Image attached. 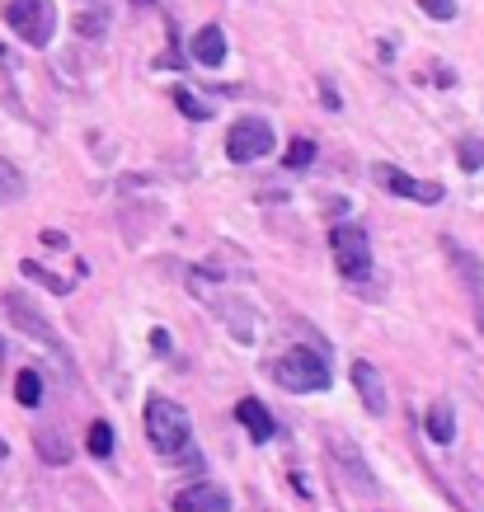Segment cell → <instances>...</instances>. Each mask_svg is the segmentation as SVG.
I'll return each mask as SVG.
<instances>
[{"instance_id": "1", "label": "cell", "mask_w": 484, "mask_h": 512, "mask_svg": "<svg viewBox=\"0 0 484 512\" xmlns=\"http://www.w3.org/2000/svg\"><path fill=\"white\" fill-rule=\"evenodd\" d=\"M146 437L160 456H193V423H188L184 404L151 395L146 400Z\"/></svg>"}, {"instance_id": "2", "label": "cell", "mask_w": 484, "mask_h": 512, "mask_svg": "<svg viewBox=\"0 0 484 512\" xmlns=\"http://www.w3.org/2000/svg\"><path fill=\"white\" fill-rule=\"evenodd\" d=\"M273 376H278V386L292 390V395H320V390H329V362H325V353H315V348H287V353L273 362Z\"/></svg>"}, {"instance_id": "3", "label": "cell", "mask_w": 484, "mask_h": 512, "mask_svg": "<svg viewBox=\"0 0 484 512\" xmlns=\"http://www.w3.org/2000/svg\"><path fill=\"white\" fill-rule=\"evenodd\" d=\"M329 254H334V268H339V278L348 282H362L372 273V240L362 226H348L339 221L334 231H329Z\"/></svg>"}, {"instance_id": "4", "label": "cell", "mask_w": 484, "mask_h": 512, "mask_svg": "<svg viewBox=\"0 0 484 512\" xmlns=\"http://www.w3.org/2000/svg\"><path fill=\"white\" fill-rule=\"evenodd\" d=\"M5 24L29 47H47L57 33V10L52 0H5Z\"/></svg>"}, {"instance_id": "5", "label": "cell", "mask_w": 484, "mask_h": 512, "mask_svg": "<svg viewBox=\"0 0 484 512\" xmlns=\"http://www.w3.org/2000/svg\"><path fill=\"white\" fill-rule=\"evenodd\" d=\"M0 306H5V315H10V325H15L19 334H29V339L47 343V348H52L57 357L66 353V343L57 339V329H52V320H47V315L38 311V306H33V301H29L24 292H5V296H0Z\"/></svg>"}, {"instance_id": "6", "label": "cell", "mask_w": 484, "mask_h": 512, "mask_svg": "<svg viewBox=\"0 0 484 512\" xmlns=\"http://www.w3.org/2000/svg\"><path fill=\"white\" fill-rule=\"evenodd\" d=\"M273 151V127L264 118H240V123L226 132V156L235 165H250V160H264Z\"/></svg>"}, {"instance_id": "7", "label": "cell", "mask_w": 484, "mask_h": 512, "mask_svg": "<svg viewBox=\"0 0 484 512\" xmlns=\"http://www.w3.org/2000/svg\"><path fill=\"white\" fill-rule=\"evenodd\" d=\"M376 184L386 188V193H395V198H409V202H423V207H433V202H442V184H433V179H414V174L395 170V165H372Z\"/></svg>"}, {"instance_id": "8", "label": "cell", "mask_w": 484, "mask_h": 512, "mask_svg": "<svg viewBox=\"0 0 484 512\" xmlns=\"http://www.w3.org/2000/svg\"><path fill=\"white\" fill-rule=\"evenodd\" d=\"M353 390H358V400H362V409L372 414V419H386L391 414V395H386V381H381V372H376L372 362H353Z\"/></svg>"}, {"instance_id": "9", "label": "cell", "mask_w": 484, "mask_h": 512, "mask_svg": "<svg viewBox=\"0 0 484 512\" xmlns=\"http://www.w3.org/2000/svg\"><path fill=\"white\" fill-rule=\"evenodd\" d=\"M174 512H231V494L217 484H188L170 498Z\"/></svg>"}, {"instance_id": "10", "label": "cell", "mask_w": 484, "mask_h": 512, "mask_svg": "<svg viewBox=\"0 0 484 512\" xmlns=\"http://www.w3.org/2000/svg\"><path fill=\"white\" fill-rule=\"evenodd\" d=\"M235 419H240V428L250 433V442H273V437H278V423L268 414V404L254 400V395H245V400L235 404Z\"/></svg>"}, {"instance_id": "11", "label": "cell", "mask_w": 484, "mask_h": 512, "mask_svg": "<svg viewBox=\"0 0 484 512\" xmlns=\"http://www.w3.org/2000/svg\"><path fill=\"white\" fill-rule=\"evenodd\" d=\"M447 259L466 273V287H470V296H475V315H480V329H484V268H480V259L466 254L456 240H447Z\"/></svg>"}, {"instance_id": "12", "label": "cell", "mask_w": 484, "mask_h": 512, "mask_svg": "<svg viewBox=\"0 0 484 512\" xmlns=\"http://www.w3.org/2000/svg\"><path fill=\"white\" fill-rule=\"evenodd\" d=\"M188 52H193V62L198 66H212V71H217V66L226 62V33H221V24H207V29L193 33Z\"/></svg>"}, {"instance_id": "13", "label": "cell", "mask_w": 484, "mask_h": 512, "mask_svg": "<svg viewBox=\"0 0 484 512\" xmlns=\"http://www.w3.org/2000/svg\"><path fill=\"white\" fill-rule=\"evenodd\" d=\"M33 447H38V456H43L47 466H66V461L76 456V447H71V437H66L62 428H38V433H33Z\"/></svg>"}, {"instance_id": "14", "label": "cell", "mask_w": 484, "mask_h": 512, "mask_svg": "<svg viewBox=\"0 0 484 512\" xmlns=\"http://www.w3.org/2000/svg\"><path fill=\"white\" fill-rule=\"evenodd\" d=\"M423 428H428V437H433L438 447H447V442H452V437H456L452 400H438V404H433V409H428V423H423Z\"/></svg>"}, {"instance_id": "15", "label": "cell", "mask_w": 484, "mask_h": 512, "mask_svg": "<svg viewBox=\"0 0 484 512\" xmlns=\"http://www.w3.org/2000/svg\"><path fill=\"white\" fill-rule=\"evenodd\" d=\"M15 400L24 404V409H33V404H43V376L33 372V367H24V372L15 376Z\"/></svg>"}, {"instance_id": "16", "label": "cell", "mask_w": 484, "mask_h": 512, "mask_svg": "<svg viewBox=\"0 0 484 512\" xmlns=\"http://www.w3.org/2000/svg\"><path fill=\"white\" fill-rule=\"evenodd\" d=\"M85 447H90L94 461H109V456H113V423L94 419L90 423V437H85Z\"/></svg>"}, {"instance_id": "17", "label": "cell", "mask_w": 484, "mask_h": 512, "mask_svg": "<svg viewBox=\"0 0 484 512\" xmlns=\"http://www.w3.org/2000/svg\"><path fill=\"white\" fill-rule=\"evenodd\" d=\"M456 160H461V170H484V137H461L456 141Z\"/></svg>"}, {"instance_id": "18", "label": "cell", "mask_w": 484, "mask_h": 512, "mask_svg": "<svg viewBox=\"0 0 484 512\" xmlns=\"http://www.w3.org/2000/svg\"><path fill=\"white\" fill-rule=\"evenodd\" d=\"M19 198H24V174H19V165L0 160V202H19Z\"/></svg>"}, {"instance_id": "19", "label": "cell", "mask_w": 484, "mask_h": 512, "mask_svg": "<svg viewBox=\"0 0 484 512\" xmlns=\"http://www.w3.org/2000/svg\"><path fill=\"white\" fill-rule=\"evenodd\" d=\"M174 104H179V113L193 118V123H207V118H212V109H207L203 99H193V90H174Z\"/></svg>"}, {"instance_id": "20", "label": "cell", "mask_w": 484, "mask_h": 512, "mask_svg": "<svg viewBox=\"0 0 484 512\" xmlns=\"http://www.w3.org/2000/svg\"><path fill=\"white\" fill-rule=\"evenodd\" d=\"M24 278H33V282H43L47 292H71V278H57V273H47V268H38V264H24Z\"/></svg>"}, {"instance_id": "21", "label": "cell", "mask_w": 484, "mask_h": 512, "mask_svg": "<svg viewBox=\"0 0 484 512\" xmlns=\"http://www.w3.org/2000/svg\"><path fill=\"white\" fill-rule=\"evenodd\" d=\"M315 160V141H306V137H297L292 146H287V170H306Z\"/></svg>"}, {"instance_id": "22", "label": "cell", "mask_w": 484, "mask_h": 512, "mask_svg": "<svg viewBox=\"0 0 484 512\" xmlns=\"http://www.w3.org/2000/svg\"><path fill=\"white\" fill-rule=\"evenodd\" d=\"M76 29L85 33V38H104V29H109V19H104V10H80Z\"/></svg>"}, {"instance_id": "23", "label": "cell", "mask_w": 484, "mask_h": 512, "mask_svg": "<svg viewBox=\"0 0 484 512\" xmlns=\"http://www.w3.org/2000/svg\"><path fill=\"white\" fill-rule=\"evenodd\" d=\"M419 10L428 19H438V24H452V19H456V0H419Z\"/></svg>"}, {"instance_id": "24", "label": "cell", "mask_w": 484, "mask_h": 512, "mask_svg": "<svg viewBox=\"0 0 484 512\" xmlns=\"http://www.w3.org/2000/svg\"><path fill=\"white\" fill-rule=\"evenodd\" d=\"M43 245L47 249H66V235L62 231H43Z\"/></svg>"}, {"instance_id": "25", "label": "cell", "mask_w": 484, "mask_h": 512, "mask_svg": "<svg viewBox=\"0 0 484 512\" xmlns=\"http://www.w3.org/2000/svg\"><path fill=\"white\" fill-rule=\"evenodd\" d=\"M151 343H156V353H170V334H165V329H156V334H151Z\"/></svg>"}, {"instance_id": "26", "label": "cell", "mask_w": 484, "mask_h": 512, "mask_svg": "<svg viewBox=\"0 0 484 512\" xmlns=\"http://www.w3.org/2000/svg\"><path fill=\"white\" fill-rule=\"evenodd\" d=\"M0 367H5V339H0Z\"/></svg>"}, {"instance_id": "27", "label": "cell", "mask_w": 484, "mask_h": 512, "mask_svg": "<svg viewBox=\"0 0 484 512\" xmlns=\"http://www.w3.org/2000/svg\"><path fill=\"white\" fill-rule=\"evenodd\" d=\"M132 5H156V0H132Z\"/></svg>"}, {"instance_id": "28", "label": "cell", "mask_w": 484, "mask_h": 512, "mask_svg": "<svg viewBox=\"0 0 484 512\" xmlns=\"http://www.w3.org/2000/svg\"><path fill=\"white\" fill-rule=\"evenodd\" d=\"M0 52H5V47H0Z\"/></svg>"}]
</instances>
